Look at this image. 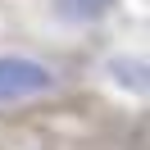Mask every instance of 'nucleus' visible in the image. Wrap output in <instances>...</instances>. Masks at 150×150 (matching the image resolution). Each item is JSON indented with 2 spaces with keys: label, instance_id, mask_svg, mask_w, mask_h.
I'll return each instance as SVG.
<instances>
[{
  "label": "nucleus",
  "instance_id": "obj_1",
  "mask_svg": "<svg viewBox=\"0 0 150 150\" xmlns=\"http://www.w3.org/2000/svg\"><path fill=\"white\" fill-rule=\"evenodd\" d=\"M55 86L46 64L37 59H23V55H0V105L23 100V96H41Z\"/></svg>",
  "mask_w": 150,
  "mask_h": 150
},
{
  "label": "nucleus",
  "instance_id": "obj_2",
  "mask_svg": "<svg viewBox=\"0 0 150 150\" xmlns=\"http://www.w3.org/2000/svg\"><path fill=\"white\" fill-rule=\"evenodd\" d=\"M114 5H118V0H55V9L64 14L68 23H96V18H105Z\"/></svg>",
  "mask_w": 150,
  "mask_h": 150
}]
</instances>
